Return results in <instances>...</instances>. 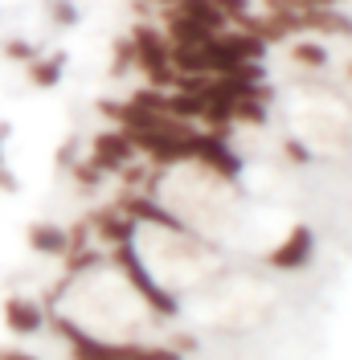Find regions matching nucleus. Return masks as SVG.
I'll list each match as a JSON object with an SVG mask.
<instances>
[{
  "instance_id": "nucleus-1",
  "label": "nucleus",
  "mask_w": 352,
  "mask_h": 360,
  "mask_svg": "<svg viewBox=\"0 0 352 360\" xmlns=\"http://www.w3.org/2000/svg\"><path fill=\"white\" fill-rule=\"evenodd\" d=\"M132 45H135V70L148 78V86L172 90L176 66H172V41L164 37V29L160 25H139V29H132Z\"/></svg>"
},
{
  "instance_id": "nucleus-2",
  "label": "nucleus",
  "mask_w": 352,
  "mask_h": 360,
  "mask_svg": "<svg viewBox=\"0 0 352 360\" xmlns=\"http://www.w3.org/2000/svg\"><path fill=\"white\" fill-rule=\"evenodd\" d=\"M87 160L99 168V172H103V176H119L127 164H135V160H139V152H135L132 135L119 131V127H111V131H99L94 139H90Z\"/></svg>"
},
{
  "instance_id": "nucleus-3",
  "label": "nucleus",
  "mask_w": 352,
  "mask_h": 360,
  "mask_svg": "<svg viewBox=\"0 0 352 360\" xmlns=\"http://www.w3.org/2000/svg\"><path fill=\"white\" fill-rule=\"evenodd\" d=\"M0 319L17 340H33L49 328V307L33 295H8L4 307H0Z\"/></svg>"
},
{
  "instance_id": "nucleus-4",
  "label": "nucleus",
  "mask_w": 352,
  "mask_h": 360,
  "mask_svg": "<svg viewBox=\"0 0 352 360\" xmlns=\"http://www.w3.org/2000/svg\"><path fill=\"white\" fill-rule=\"evenodd\" d=\"M315 258V233H311L308 225H291V233H287L279 246H270L263 254V262L270 270H279V274H295V270H303Z\"/></svg>"
},
{
  "instance_id": "nucleus-5",
  "label": "nucleus",
  "mask_w": 352,
  "mask_h": 360,
  "mask_svg": "<svg viewBox=\"0 0 352 360\" xmlns=\"http://www.w3.org/2000/svg\"><path fill=\"white\" fill-rule=\"evenodd\" d=\"M25 246L33 250V254H45V258H66L70 254V225L62 221H29V229H25Z\"/></svg>"
},
{
  "instance_id": "nucleus-6",
  "label": "nucleus",
  "mask_w": 352,
  "mask_h": 360,
  "mask_svg": "<svg viewBox=\"0 0 352 360\" xmlns=\"http://www.w3.org/2000/svg\"><path fill=\"white\" fill-rule=\"evenodd\" d=\"M287 62L299 70H308V74H320V70H328L332 53H328V41H320V37H291L287 41Z\"/></svg>"
},
{
  "instance_id": "nucleus-7",
  "label": "nucleus",
  "mask_w": 352,
  "mask_h": 360,
  "mask_svg": "<svg viewBox=\"0 0 352 360\" xmlns=\"http://www.w3.org/2000/svg\"><path fill=\"white\" fill-rule=\"evenodd\" d=\"M25 74H29V82L37 90H54L58 82H62V74H66V53L62 49H49V53H37L29 66H25Z\"/></svg>"
},
{
  "instance_id": "nucleus-8",
  "label": "nucleus",
  "mask_w": 352,
  "mask_h": 360,
  "mask_svg": "<svg viewBox=\"0 0 352 360\" xmlns=\"http://www.w3.org/2000/svg\"><path fill=\"white\" fill-rule=\"evenodd\" d=\"M45 13H49V25L54 29H74L78 25V4L74 0H49Z\"/></svg>"
},
{
  "instance_id": "nucleus-9",
  "label": "nucleus",
  "mask_w": 352,
  "mask_h": 360,
  "mask_svg": "<svg viewBox=\"0 0 352 360\" xmlns=\"http://www.w3.org/2000/svg\"><path fill=\"white\" fill-rule=\"evenodd\" d=\"M37 53H42V49H37L33 41H25V37H8V41H4V58H8V62H21V66H29Z\"/></svg>"
},
{
  "instance_id": "nucleus-10",
  "label": "nucleus",
  "mask_w": 352,
  "mask_h": 360,
  "mask_svg": "<svg viewBox=\"0 0 352 360\" xmlns=\"http://www.w3.org/2000/svg\"><path fill=\"white\" fill-rule=\"evenodd\" d=\"M213 4H218V13H221L230 25H238L242 17H250V13H254V8H250L254 0H213Z\"/></svg>"
},
{
  "instance_id": "nucleus-11",
  "label": "nucleus",
  "mask_w": 352,
  "mask_h": 360,
  "mask_svg": "<svg viewBox=\"0 0 352 360\" xmlns=\"http://www.w3.org/2000/svg\"><path fill=\"white\" fill-rule=\"evenodd\" d=\"M21 188V180H17V172L8 168V164H0V193H17Z\"/></svg>"
},
{
  "instance_id": "nucleus-12",
  "label": "nucleus",
  "mask_w": 352,
  "mask_h": 360,
  "mask_svg": "<svg viewBox=\"0 0 352 360\" xmlns=\"http://www.w3.org/2000/svg\"><path fill=\"white\" fill-rule=\"evenodd\" d=\"M0 360H37V356L25 352V348H0Z\"/></svg>"
},
{
  "instance_id": "nucleus-13",
  "label": "nucleus",
  "mask_w": 352,
  "mask_h": 360,
  "mask_svg": "<svg viewBox=\"0 0 352 360\" xmlns=\"http://www.w3.org/2000/svg\"><path fill=\"white\" fill-rule=\"evenodd\" d=\"M144 4H148V8H156V13H164V8H172L176 0H144Z\"/></svg>"
},
{
  "instance_id": "nucleus-14",
  "label": "nucleus",
  "mask_w": 352,
  "mask_h": 360,
  "mask_svg": "<svg viewBox=\"0 0 352 360\" xmlns=\"http://www.w3.org/2000/svg\"><path fill=\"white\" fill-rule=\"evenodd\" d=\"M4 131H8V127H0V164H4Z\"/></svg>"
},
{
  "instance_id": "nucleus-15",
  "label": "nucleus",
  "mask_w": 352,
  "mask_h": 360,
  "mask_svg": "<svg viewBox=\"0 0 352 360\" xmlns=\"http://www.w3.org/2000/svg\"><path fill=\"white\" fill-rule=\"evenodd\" d=\"M344 74H348V82H352V62H348V66H344Z\"/></svg>"
}]
</instances>
